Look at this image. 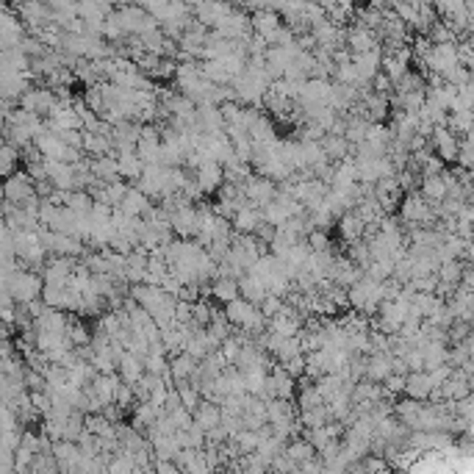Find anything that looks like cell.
I'll return each instance as SVG.
<instances>
[{"mask_svg": "<svg viewBox=\"0 0 474 474\" xmlns=\"http://www.w3.org/2000/svg\"><path fill=\"white\" fill-rule=\"evenodd\" d=\"M200 421H203L205 427H211V424L217 421V411H214L211 405H205V408H203V416H200Z\"/></svg>", "mask_w": 474, "mask_h": 474, "instance_id": "obj_19", "label": "cell"}, {"mask_svg": "<svg viewBox=\"0 0 474 474\" xmlns=\"http://www.w3.org/2000/svg\"><path fill=\"white\" fill-rule=\"evenodd\" d=\"M128 217H139V219H144L147 214H150V208H153V203H150V197L144 194V191H139V189H133L130 186V191H128V197H125V203L119 205Z\"/></svg>", "mask_w": 474, "mask_h": 474, "instance_id": "obj_8", "label": "cell"}, {"mask_svg": "<svg viewBox=\"0 0 474 474\" xmlns=\"http://www.w3.org/2000/svg\"><path fill=\"white\" fill-rule=\"evenodd\" d=\"M347 294H350V305H353L356 311L372 313V308H374V305L380 302V297H383V286H380L377 280H372V278H363Z\"/></svg>", "mask_w": 474, "mask_h": 474, "instance_id": "obj_4", "label": "cell"}, {"mask_svg": "<svg viewBox=\"0 0 474 474\" xmlns=\"http://www.w3.org/2000/svg\"><path fill=\"white\" fill-rule=\"evenodd\" d=\"M225 316H228V322L241 330V333H247V336H261V333H266V327H269V322H266V316L261 313V308L258 305H252V302H247V299H233L231 305H228V311H225Z\"/></svg>", "mask_w": 474, "mask_h": 474, "instance_id": "obj_2", "label": "cell"}, {"mask_svg": "<svg viewBox=\"0 0 474 474\" xmlns=\"http://www.w3.org/2000/svg\"><path fill=\"white\" fill-rule=\"evenodd\" d=\"M117 400L125 405V402H130V386H119L117 388Z\"/></svg>", "mask_w": 474, "mask_h": 474, "instance_id": "obj_20", "label": "cell"}, {"mask_svg": "<svg viewBox=\"0 0 474 474\" xmlns=\"http://www.w3.org/2000/svg\"><path fill=\"white\" fill-rule=\"evenodd\" d=\"M117 369H119V374L125 377V386H136V383L144 377V372H147V369H144V360L136 358L133 353H125Z\"/></svg>", "mask_w": 474, "mask_h": 474, "instance_id": "obj_10", "label": "cell"}, {"mask_svg": "<svg viewBox=\"0 0 474 474\" xmlns=\"http://www.w3.org/2000/svg\"><path fill=\"white\" fill-rule=\"evenodd\" d=\"M14 161H17V147L14 144H3V175H8L11 178V167H14Z\"/></svg>", "mask_w": 474, "mask_h": 474, "instance_id": "obj_17", "label": "cell"}, {"mask_svg": "<svg viewBox=\"0 0 474 474\" xmlns=\"http://www.w3.org/2000/svg\"><path fill=\"white\" fill-rule=\"evenodd\" d=\"M356 69L358 75H360V81L366 83V81H372L374 75H377V69H380V53L374 50V53H363V56H356Z\"/></svg>", "mask_w": 474, "mask_h": 474, "instance_id": "obj_14", "label": "cell"}, {"mask_svg": "<svg viewBox=\"0 0 474 474\" xmlns=\"http://www.w3.org/2000/svg\"><path fill=\"white\" fill-rule=\"evenodd\" d=\"M261 222H264V217H261V211L258 208H241L236 217H233V231H236L238 236H255V231L261 228Z\"/></svg>", "mask_w": 474, "mask_h": 474, "instance_id": "obj_7", "label": "cell"}, {"mask_svg": "<svg viewBox=\"0 0 474 474\" xmlns=\"http://www.w3.org/2000/svg\"><path fill=\"white\" fill-rule=\"evenodd\" d=\"M388 369H391V360L383 356V353H374V356L366 360V374H369L372 380L388 377Z\"/></svg>", "mask_w": 474, "mask_h": 474, "instance_id": "obj_15", "label": "cell"}, {"mask_svg": "<svg viewBox=\"0 0 474 474\" xmlns=\"http://www.w3.org/2000/svg\"><path fill=\"white\" fill-rule=\"evenodd\" d=\"M339 225H341L344 238H350V241H356L358 238V241H360V236L366 233V225H369V222H366L358 211H350V214H344V217H341V222H339Z\"/></svg>", "mask_w": 474, "mask_h": 474, "instance_id": "obj_12", "label": "cell"}, {"mask_svg": "<svg viewBox=\"0 0 474 474\" xmlns=\"http://www.w3.org/2000/svg\"><path fill=\"white\" fill-rule=\"evenodd\" d=\"M3 292L14 297L17 305H31L45 294V278L31 269H17L11 278H3Z\"/></svg>", "mask_w": 474, "mask_h": 474, "instance_id": "obj_1", "label": "cell"}, {"mask_svg": "<svg viewBox=\"0 0 474 474\" xmlns=\"http://www.w3.org/2000/svg\"><path fill=\"white\" fill-rule=\"evenodd\" d=\"M117 161H119V175H122V178H130V180H136V183H139V178L144 175V164H142V158L136 156V150L119 153Z\"/></svg>", "mask_w": 474, "mask_h": 474, "instance_id": "obj_11", "label": "cell"}, {"mask_svg": "<svg viewBox=\"0 0 474 474\" xmlns=\"http://www.w3.org/2000/svg\"><path fill=\"white\" fill-rule=\"evenodd\" d=\"M283 308H286V305H283V299H280V297L269 294L266 299H264V305H261V313L266 316V322H272V319H275Z\"/></svg>", "mask_w": 474, "mask_h": 474, "instance_id": "obj_16", "label": "cell"}, {"mask_svg": "<svg viewBox=\"0 0 474 474\" xmlns=\"http://www.w3.org/2000/svg\"><path fill=\"white\" fill-rule=\"evenodd\" d=\"M322 402V394L316 391V388H308L305 394H302V408H316Z\"/></svg>", "mask_w": 474, "mask_h": 474, "instance_id": "obj_18", "label": "cell"}, {"mask_svg": "<svg viewBox=\"0 0 474 474\" xmlns=\"http://www.w3.org/2000/svg\"><path fill=\"white\" fill-rule=\"evenodd\" d=\"M238 292H241V299H247V302H252V305H264V299L269 297V289H266V283L264 280H258L255 275H244L241 280H238Z\"/></svg>", "mask_w": 474, "mask_h": 474, "instance_id": "obj_6", "label": "cell"}, {"mask_svg": "<svg viewBox=\"0 0 474 474\" xmlns=\"http://www.w3.org/2000/svg\"><path fill=\"white\" fill-rule=\"evenodd\" d=\"M241 191H244V197L252 203V208H266L269 203H275L278 200V186L272 183L269 178H261V175H252V178L247 180L244 186H241Z\"/></svg>", "mask_w": 474, "mask_h": 474, "instance_id": "obj_3", "label": "cell"}, {"mask_svg": "<svg viewBox=\"0 0 474 474\" xmlns=\"http://www.w3.org/2000/svg\"><path fill=\"white\" fill-rule=\"evenodd\" d=\"M211 294L217 297V299H222L225 305H231L233 299L241 297V292H238V280H233V278H217L214 286H211Z\"/></svg>", "mask_w": 474, "mask_h": 474, "instance_id": "obj_13", "label": "cell"}, {"mask_svg": "<svg viewBox=\"0 0 474 474\" xmlns=\"http://www.w3.org/2000/svg\"><path fill=\"white\" fill-rule=\"evenodd\" d=\"M322 150H325V156L330 158V161H336V164H341V161H347L350 158V150H353V144L347 142V136H325L322 139Z\"/></svg>", "mask_w": 474, "mask_h": 474, "instance_id": "obj_9", "label": "cell"}, {"mask_svg": "<svg viewBox=\"0 0 474 474\" xmlns=\"http://www.w3.org/2000/svg\"><path fill=\"white\" fill-rule=\"evenodd\" d=\"M347 45L353 50V56H363V53H374L377 50V39L369 28L358 25V28H350L347 31Z\"/></svg>", "mask_w": 474, "mask_h": 474, "instance_id": "obj_5", "label": "cell"}]
</instances>
